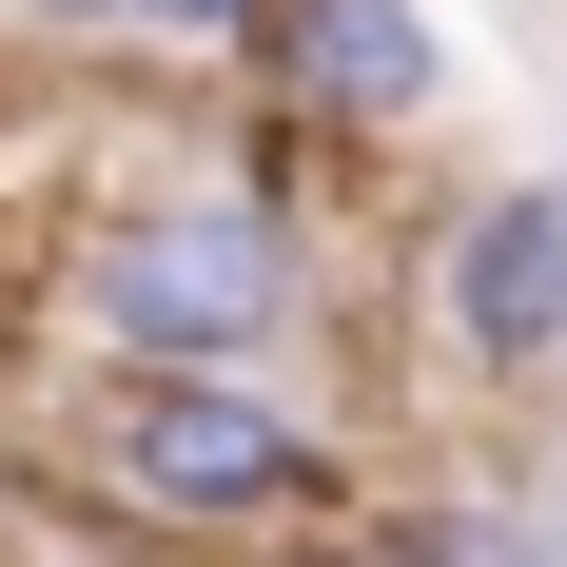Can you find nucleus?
<instances>
[{"label": "nucleus", "instance_id": "obj_1", "mask_svg": "<svg viewBox=\"0 0 567 567\" xmlns=\"http://www.w3.org/2000/svg\"><path fill=\"white\" fill-rule=\"evenodd\" d=\"M59 313L99 372H293L313 333V157L275 117H235L216 176H137L79 216Z\"/></svg>", "mask_w": 567, "mask_h": 567}, {"label": "nucleus", "instance_id": "obj_2", "mask_svg": "<svg viewBox=\"0 0 567 567\" xmlns=\"http://www.w3.org/2000/svg\"><path fill=\"white\" fill-rule=\"evenodd\" d=\"M79 489L157 548H293V528H352V431L293 411L275 372H99L79 392Z\"/></svg>", "mask_w": 567, "mask_h": 567}, {"label": "nucleus", "instance_id": "obj_3", "mask_svg": "<svg viewBox=\"0 0 567 567\" xmlns=\"http://www.w3.org/2000/svg\"><path fill=\"white\" fill-rule=\"evenodd\" d=\"M255 117H275L293 157H411L431 117H451V20L431 0H255Z\"/></svg>", "mask_w": 567, "mask_h": 567}, {"label": "nucleus", "instance_id": "obj_4", "mask_svg": "<svg viewBox=\"0 0 567 567\" xmlns=\"http://www.w3.org/2000/svg\"><path fill=\"white\" fill-rule=\"evenodd\" d=\"M411 313H431V352H451L470 392H548L567 372V176H470V196H431Z\"/></svg>", "mask_w": 567, "mask_h": 567}, {"label": "nucleus", "instance_id": "obj_5", "mask_svg": "<svg viewBox=\"0 0 567 567\" xmlns=\"http://www.w3.org/2000/svg\"><path fill=\"white\" fill-rule=\"evenodd\" d=\"M40 40H176V59H235L255 40V0H20Z\"/></svg>", "mask_w": 567, "mask_h": 567}, {"label": "nucleus", "instance_id": "obj_6", "mask_svg": "<svg viewBox=\"0 0 567 567\" xmlns=\"http://www.w3.org/2000/svg\"><path fill=\"white\" fill-rule=\"evenodd\" d=\"M352 567H528V509H372Z\"/></svg>", "mask_w": 567, "mask_h": 567}, {"label": "nucleus", "instance_id": "obj_7", "mask_svg": "<svg viewBox=\"0 0 567 567\" xmlns=\"http://www.w3.org/2000/svg\"><path fill=\"white\" fill-rule=\"evenodd\" d=\"M528 567H567V451H548V489H528Z\"/></svg>", "mask_w": 567, "mask_h": 567}]
</instances>
